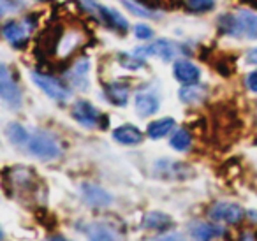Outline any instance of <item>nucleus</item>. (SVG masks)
<instances>
[{
	"instance_id": "nucleus-26",
	"label": "nucleus",
	"mask_w": 257,
	"mask_h": 241,
	"mask_svg": "<svg viewBox=\"0 0 257 241\" xmlns=\"http://www.w3.org/2000/svg\"><path fill=\"white\" fill-rule=\"evenodd\" d=\"M187 8L194 13H208L215 8V0H187Z\"/></svg>"
},
{
	"instance_id": "nucleus-27",
	"label": "nucleus",
	"mask_w": 257,
	"mask_h": 241,
	"mask_svg": "<svg viewBox=\"0 0 257 241\" xmlns=\"http://www.w3.org/2000/svg\"><path fill=\"white\" fill-rule=\"evenodd\" d=\"M134 36L141 41H148L154 37V30H152V27L145 25V23H138V25L134 27Z\"/></svg>"
},
{
	"instance_id": "nucleus-19",
	"label": "nucleus",
	"mask_w": 257,
	"mask_h": 241,
	"mask_svg": "<svg viewBox=\"0 0 257 241\" xmlns=\"http://www.w3.org/2000/svg\"><path fill=\"white\" fill-rule=\"evenodd\" d=\"M178 97L183 104H199L206 100L208 90H206V86L192 83V85H185L183 88H180Z\"/></svg>"
},
{
	"instance_id": "nucleus-16",
	"label": "nucleus",
	"mask_w": 257,
	"mask_h": 241,
	"mask_svg": "<svg viewBox=\"0 0 257 241\" xmlns=\"http://www.w3.org/2000/svg\"><path fill=\"white\" fill-rule=\"evenodd\" d=\"M143 132L136 127V125H120L113 131V139L118 141L120 145H127V146H136L143 143Z\"/></svg>"
},
{
	"instance_id": "nucleus-21",
	"label": "nucleus",
	"mask_w": 257,
	"mask_h": 241,
	"mask_svg": "<svg viewBox=\"0 0 257 241\" xmlns=\"http://www.w3.org/2000/svg\"><path fill=\"white\" fill-rule=\"evenodd\" d=\"M175 125H176L175 118H171V116L161 118V120H155V122H152V124L148 125L147 134H148V138H150V139H162L164 136H168L169 132H173Z\"/></svg>"
},
{
	"instance_id": "nucleus-23",
	"label": "nucleus",
	"mask_w": 257,
	"mask_h": 241,
	"mask_svg": "<svg viewBox=\"0 0 257 241\" xmlns=\"http://www.w3.org/2000/svg\"><path fill=\"white\" fill-rule=\"evenodd\" d=\"M169 145H171V148L176 150V152H187V150L190 148V145H192V138H190L189 131L178 129V131L173 132L171 138H169Z\"/></svg>"
},
{
	"instance_id": "nucleus-1",
	"label": "nucleus",
	"mask_w": 257,
	"mask_h": 241,
	"mask_svg": "<svg viewBox=\"0 0 257 241\" xmlns=\"http://www.w3.org/2000/svg\"><path fill=\"white\" fill-rule=\"evenodd\" d=\"M218 29L222 34L234 39L257 41V13L238 9L218 16Z\"/></svg>"
},
{
	"instance_id": "nucleus-14",
	"label": "nucleus",
	"mask_w": 257,
	"mask_h": 241,
	"mask_svg": "<svg viewBox=\"0 0 257 241\" xmlns=\"http://www.w3.org/2000/svg\"><path fill=\"white\" fill-rule=\"evenodd\" d=\"M173 74L178 79L182 85H192V83H197L201 78V71L196 64L189 60H176L175 65H173Z\"/></svg>"
},
{
	"instance_id": "nucleus-18",
	"label": "nucleus",
	"mask_w": 257,
	"mask_h": 241,
	"mask_svg": "<svg viewBox=\"0 0 257 241\" xmlns=\"http://www.w3.org/2000/svg\"><path fill=\"white\" fill-rule=\"evenodd\" d=\"M134 104H136V111L141 114V116H152L159 111L161 104H159V97L152 92H138L136 99H134Z\"/></svg>"
},
{
	"instance_id": "nucleus-5",
	"label": "nucleus",
	"mask_w": 257,
	"mask_h": 241,
	"mask_svg": "<svg viewBox=\"0 0 257 241\" xmlns=\"http://www.w3.org/2000/svg\"><path fill=\"white\" fill-rule=\"evenodd\" d=\"M32 81L46 93L50 99L57 100V102H67L71 99V90L60 81V79L53 78V76H48L44 72H39V71H34L32 72Z\"/></svg>"
},
{
	"instance_id": "nucleus-17",
	"label": "nucleus",
	"mask_w": 257,
	"mask_h": 241,
	"mask_svg": "<svg viewBox=\"0 0 257 241\" xmlns=\"http://www.w3.org/2000/svg\"><path fill=\"white\" fill-rule=\"evenodd\" d=\"M189 232L194 239H215V237H222L225 234V229L220 225L208 222H194L190 223Z\"/></svg>"
},
{
	"instance_id": "nucleus-10",
	"label": "nucleus",
	"mask_w": 257,
	"mask_h": 241,
	"mask_svg": "<svg viewBox=\"0 0 257 241\" xmlns=\"http://www.w3.org/2000/svg\"><path fill=\"white\" fill-rule=\"evenodd\" d=\"M155 173L164 180H187L192 176V167L183 162H173V160L162 159L155 164Z\"/></svg>"
},
{
	"instance_id": "nucleus-25",
	"label": "nucleus",
	"mask_w": 257,
	"mask_h": 241,
	"mask_svg": "<svg viewBox=\"0 0 257 241\" xmlns=\"http://www.w3.org/2000/svg\"><path fill=\"white\" fill-rule=\"evenodd\" d=\"M118 62L128 71H138L145 67V58L138 57L136 53H118Z\"/></svg>"
},
{
	"instance_id": "nucleus-11",
	"label": "nucleus",
	"mask_w": 257,
	"mask_h": 241,
	"mask_svg": "<svg viewBox=\"0 0 257 241\" xmlns=\"http://www.w3.org/2000/svg\"><path fill=\"white\" fill-rule=\"evenodd\" d=\"M83 201L92 208H107L113 202V195L107 190H104L100 185L95 183H83L81 185Z\"/></svg>"
},
{
	"instance_id": "nucleus-7",
	"label": "nucleus",
	"mask_w": 257,
	"mask_h": 241,
	"mask_svg": "<svg viewBox=\"0 0 257 241\" xmlns=\"http://www.w3.org/2000/svg\"><path fill=\"white\" fill-rule=\"evenodd\" d=\"M208 216H210L213 222H220V223H227V225H236L239 223L243 218H245V209L241 208L236 202H215L213 206L208 211Z\"/></svg>"
},
{
	"instance_id": "nucleus-31",
	"label": "nucleus",
	"mask_w": 257,
	"mask_h": 241,
	"mask_svg": "<svg viewBox=\"0 0 257 241\" xmlns=\"http://www.w3.org/2000/svg\"><path fill=\"white\" fill-rule=\"evenodd\" d=\"M37 2H48V0H37Z\"/></svg>"
},
{
	"instance_id": "nucleus-3",
	"label": "nucleus",
	"mask_w": 257,
	"mask_h": 241,
	"mask_svg": "<svg viewBox=\"0 0 257 241\" xmlns=\"http://www.w3.org/2000/svg\"><path fill=\"white\" fill-rule=\"evenodd\" d=\"M27 150H29L34 157H37V159H41V160H53V159H57V157H60V153H62L60 143L57 141V138H55L53 134H50V132H44V131L30 136Z\"/></svg>"
},
{
	"instance_id": "nucleus-4",
	"label": "nucleus",
	"mask_w": 257,
	"mask_h": 241,
	"mask_svg": "<svg viewBox=\"0 0 257 241\" xmlns=\"http://www.w3.org/2000/svg\"><path fill=\"white\" fill-rule=\"evenodd\" d=\"M136 53L138 57L141 58H147V57H159L162 58L164 62L169 60H175L178 55L185 53V48L176 44L175 41H169V39H157L155 43L147 44V46H140L133 51Z\"/></svg>"
},
{
	"instance_id": "nucleus-30",
	"label": "nucleus",
	"mask_w": 257,
	"mask_h": 241,
	"mask_svg": "<svg viewBox=\"0 0 257 241\" xmlns=\"http://www.w3.org/2000/svg\"><path fill=\"white\" fill-rule=\"evenodd\" d=\"M248 216L253 220V222H257V211H248Z\"/></svg>"
},
{
	"instance_id": "nucleus-12",
	"label": "nucleus",
	"mask_w": 257,
	"mask_h": 241,
	"mask_svg": "<svg viewBox=\"0 0 257 241\" xmlns=\"http://www.w3.org/2000/svg\"><path fill=\"white\" fill-rule=\"evenodd\" d=\"M78 230L90 237V239H114L118 237L116 230L111 223L106 222H83L78 223Z\"/></svg>"
},
{
	"instance_id": "nucleus-29",
	"label": "nucleus",
	"mask_w": 257,
	"mask_h": 241,
	"mask_svg": "<svg viewBox=\"0 0 257 241\" xmlns=\"http://www.w3.org/2000/svg\"><path fill=\"white\" fill-rule=\"evenodd\" d=\"M245 62L250 65H257V48H253V50H250L248 53L245 55Z\"/></svg>"
},
{
	"instance_id": "nucleus-2",
	"label": "nucleus",
	"mask_w": 257,
	"mask_h": 241,
	"mask_svg": "<svg viewBox=\"0 0 257 241\" xmlns=\"http://www.w3.org/2000/svg\"><path fill=\"white\" fill-rule=\"evenodd\" d=\"M79 6H81V9L86 15L93 16L100 25L107 27V29L116 30V32H120V34L128 30L127 18H123L116 9L106 8V6H102L100 2H97V0H79Z\"/></svg>"
},
{
	"instance_id": "nucleus-24",
	"label": "nucleus",
	"mask_w": 257,
	"mask_h": 241,
	"mask_svg": "<svg viewBox=\"0 0 257 241\" xmlns=\"http://www.w3.org/2000/svg\"><path fill=\"white\" fill-rule=\"evenodd\" d=\"M120 2L123 4V8L127 9L131 15H136V16H140V18H154L155 16V11L148 9L147 6L138 2V0H120Z\"/></svg>"
},
{
	"instance_id": "nucleus-13",
	"label": "nucleus",
	"mask_w": 257,
	"mask_h": 241,
	"mask_svg": "<svg viewBox=\"0 0 257 241\" xmlns=\"http://www.w3.org/2000/svg\"><path fill=\"white\" fill-rule=\"evenodd\" d=\"M88 71H90L88 58H79V60H76L74 65H72V69L67 74L69 83L78 90H88V86H90Z\"/></svg>"
},
{
	"instance_id": "nucleus-28",
	"label": "nucleus",
	"mask_w": 257,
	"mask_h": 241,
	"mask_svg": "<svg viewBox=\"0 0 257 241\" xmlns=\"http://www.w3.org/2000/svg\"><path fill=\"white\" fill-rule=\"evenodd\" d=\"M246 88L250 90V92H257V71L250 72L248 76H246Z\"/></svg>"
},
{
	"instance_id": "nucleus-15",
	"label": "nucleus",
	"mask_w": 257,
	"mask_h": 241,
	"mask_svg": "<svg viewBox=\"0 0 257 241\" xmlns=\"http://www.w3.org/2000/svg\"><path fill=\"white\" fill-rule=\"evenodd\" d=\"M173 225H175L173 218L168 215V213H162V211H150L143 216V220H141V229L154 230V232L171 230Z\"/></svg>"
},
{
	"instance_id": "nucleus-9",
	"label": "nucleus",
	"mask_w": 257,
	"mask_h": 241,
	"mask_svg": "<svg viewBox=\"0 0 257 241\" xmlns=\"http://www.w3.org/2000/svg\"><path fill=\"white\" fill-rule=\"evenodd\" d=\"M71 116L78 122L81 127L85 129H93L97 127L100 120V114L99 111L93 107V104L90 100H76L71 107Z\"/></svg>"
},
{
	"instance_id": "nucleus-22",
	"label": "nucleus",
	"mask_w": 257,
	"mask_h": 241,
	"mask_svg": "<svg viewBox=\"0 0 257 241\" xmlns=\"http://www.w3.org/2000/svg\"><path fill=\"white\" fill-rule=\"evenodd\" d=\"M6 136H8V139L15 146H27L30 139L29 131H27L22 124H16V122H11V124L6 127Z\"/></svg>"
},
{
	"instance_id": "nucleus-6",
	"label": "nucleus",
	"mask_w": 257,
	"mask_h": 241,
	"mask_svg": "<svg viewBox=\"0 0 257 241\" xmlns=\"http://www.w3.org/2000/svg\"><path fill=\"white\" fill-rule=\"evenodd\" d=\"M0 97L9 109H20L23 104L22 90L18 88L6 64L0 65Z\"/></svg>"
},
{
	"instance_id": "nucleus-8",
	"label": "nucleus",
	"mask_w": 257,
	"mask_h": 241,
	"mask_svg": "<svg viewBox=\"0 0 257 241\" xmlns=\"http://www.w3.org/2000/svg\"><path fill=\"white\" fill-rule=\"evenodd\" d=\"M34 23L29 22V18L25 22H15V20H9L2 27V34H4V39L9 44H13L15 48H25L27 43L30 39V30H32Z\"/></svg>"
},
{
	"instance_id": "nucleus-20",
	"label": "nucleus",
	"mask_w": 257,
	"mask_h": 241,
	"mask_svg": "<svg viewBox=\"0 0 257 241\" xmlns=\"http://www.w3.org/2000/svg\"><path fill=\"white\" fill-rule=\"evenodd\" d=\"M104 92H106V97L109 99L111 104H114V106H118V107L127 106L128 95H131L127 85H123V83H120V81L109 83V85H106Z\"/></svg>"
}]
</instances>
